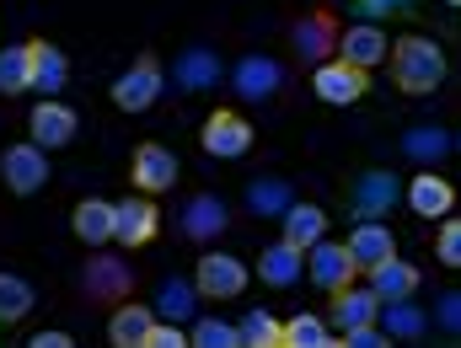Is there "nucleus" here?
<instances>
[{"instance_id": "obj_1", "label": "nucleus", "mask_w": 461, "mask_h": 348, "mask_svg": "<svg viewBox=\"0 0 461 348\" xmlns=\"http://www.w3.org/2000/svg\"><path fill=\"white\" fill-rule=\"evenodd\" d=\"M386 65H392L397 92H408V97H429L446 81V49L435 38H419V32L413 38H397L386 49Z\"/></svg>"}, {"instance_id": "obj_2", "label": "nucleus", "mask_w": 461, "mask_h": 348, "mask_svg": "<svg viewBox=\"0 0 461 348\" xmlns=\"http://www.w3.org/2000/svg\"><path fill=\"white\" fill-rule=\"evenodd\" d=\"M397 199H402V177L386 172V166H365V172H354L348 188H344V204H348L354 220H381V215L397 210Z\"/></svg>"}, {"instance_id": "obj_3", "label": "nucleus", "mask_w": 461, "mask_h": 348, "mask_svg": "<svg viewBox=\"0 0 461 348\" xmlns=\"http://www.w3.org/2000/svg\"><path fill=\"white\" fill-rule=\"evenodd\" d=\"M161 86H167L161 59H156V54H140V59L118 76L113 86H108V97H113L118 113H145V108H156V103H161Z\"/></svg>"}, {"instance_id": "obj_4", "label": "nucleus", "mask_w": 461, "mask_h": 348, "mask_svg": "<svg viewBox=\"0 0 461 348\" xmlns=\"http://www.w3.org/2000/svg\"><path fill=\"white\" fill-rule=\"evenodd\" d=\"M161 236V210L150 204V193H129V199H118L113 204V241L118 246H129V252H140V246H150Z\"/></svg>"}, {"instance_id": "obj_5", "label": "nucleus", "mask_w": 461, "mask_h": 348, "mask_svg": "<svg viewBox=\"0 0 461 348\" xmlns=\"http://www.w3.org/2000/svg\"><path fill=\"white\" fill-rule=\"evenodd\" d=\"M312 92L328 108H348V103H359L370 92V70H359L348 59H322V65H312Z\"/></svg>"}, {"instance_id": "obj_6", "label": "nucleus", "mask_w": 461, "mask_h": 348, "mask_svg": "<svg viewBox=\"0 0 461 348\" xmlns=\"http://www.w3.org/2000/svg\"><path fill=\"white\" fill-rule=\"evenodd\" d=\"M306 273H312V284L317 290H328V295H339L354 284V273H359V263H354V252H348V241H317V246H306Z\"/></svg>"}, {"instance_id": "obj_7", "label": "nucleus", "mask_w": 461, "mask_h": 348, "mask_svg": "<svg viewBox=\"0 0 461 348\" xmlns=\"http://www.w3.org/2000/svg\"><path fill=\"white\" fill-rule=\"evenodd\" d=\"M0 183L16 193V199H27V193H38L43 183H49V150L43 145H11L5 156H0Z\"/></svg>"}, {"instance_id": "obj_8", "label": "nucleus", "mask_w": 461, "mask_h": 348, "mask_svg": "<svg viewBox=\"0 0 461 348\" xmlns=\"http://www.w3.org/2000/svg\"><path fill=\"white\" fill-rule=\"evenodd\" d=\"M199 145H204L215 161H236V156L252 150V123L241 113H230V108H215V113L204 118V129H199Z\"/></svg>"}, {"instance_id": "obj_9", "label": "nucleus", "mask_w": 461, "mask_h": 348, "mask_svg": "<svg viewBox=\"0 0 461 348\" xmlns=\"http://www.w3.org/2000/svg\"><path fill=\"white\" fill-rule=\"evenodd\" d=\"M194 284H199L204 300H236L247 290V268L230 252H204L199 268H194Z\"/></svg>"}, {"instance_id": "obj_10", "label": "nucleus", "mask_w": 461, "mask_h": 348, "mask_svg": "<svg viewBox=\"0 0 461 348\" xmlns=\"http://www.w3.org/2000/svg\"><path fill=\"white\" fill-rule=\"evenodd\" d=\"M290 49L301 65H322L333 49H339V22L328 11H306L295 27H290Z\"/></svg>"}, {"instance_id": "obj_11", "label": "nucleus", "mask_w": 461, "mask_h": 348, "mask_svg": "<svg viewBox=\"0 0 461 348\" xmlns=\"http://www.w3.org/2000/svg\"><path fill=\"white\" fill-rule=\"evenodd\" d=\"M279 86H285V65L268 59V54H247V59H236V70H230V92H236L241 103H263V97H274Z\"/></svg>"}, {"instance_id": "obj_12", "label": "nucleus", "mask_w": 461, "mask_h": 348, "mask_svg": "<svg viewBox=\"0 0 461 348\" xmlns=\"http://www.w3.org/2000/svg\"><path fill=\"white\" fill-rule=\"evenodd\" d=\"M81 290H86L92 300H129L134 273H129L123 257H108V252L97 246V257H86V268H81Z\"/></svg>"}, {"instance_id": "obj_13", "label": "nucleus", "mask_w": 461, "mask_h": 348, "mask_svg": "<svg viewBox=\"0 0 461 348\" xmlns=\"http://www.w3.org/2000/svg\"><path fill=\"white\" fill-rule=\"evenodd\" d=\"M27 129H32V145H43V150H65V145L76 139L81 118H76V108H65L59 97H43V103L27 113Z\"/></svg>"}, {"instance_id": "obj_14", "label": "nucleus", "mask_w": 461, "mask_h": 348, "mask_svg": "<svg viewBox=\"0 0 461 348\" xmlns=\"http://www.w3.org/2000/svg\"><path fill=\"white\" fill-rule=\"evenodd\" d=\"M129 177H134V188H140V193H150V199H156V193H167V188L177 183V156H172L167 145H156V139H150V145H140V150L129 156Z\"/></svg>"}, {"instance_id": "obj_15", "label": "nucleus", "mask_w": 461, "mask_h": 348, "mask_svg": "<svg viewBox=\"0 0 461 348\" xmlns=\"http://www.w3.org/2000/svg\"><path fill=\"white\" fill-rule=\"evenodd\" d=\"M27 70H32V92H38V97H59L65 81H70V59H65L59 43H49V38H32V43H27Z\"/></svg>"}, {"instance_id": "obj_16", "label": "nucleus", "mask_w": 461, "mask_h": 348, "mask_svg": "<svg viewBox=\"0 0 461 348\" xmlns=\"http://www.w3.org/2000/svg\"><path fill=\"white\" fill-rule=\"evenodd\" d=\"M408 210L424 215V220H446V215L456 210V188H451L435 166H424V172L408 183Z\"/></svg>"}, {"instance_id": "obj_17", "label": "nucleus", "mask_w": 461, "mask_h": 348, "mask_svg": "<svg viewBox=\"0 0 461 348\" xmlns=\"http://www.w3.org/2000/svg\"><path fill=\"white\" fill-rule=\"evenodd\" d=\"M386 49H392V38H386L375 22H354L348 32H339V59L359 65V70L381 65V59H386Z\"/></svg>"}, {"instance_id": "obj_18", "label": "nucleus", "mask_w": 461, "mask_h": 348, "mask_svg": "<svg viewBox=\"0 0 461 348\" xmlns=\"http://www.w3.org/2000/svg\"><path fill=\"white\" fill-rule=\"evenodd\" d=\"M221 76H226V65H221L215 49H183L177 65H172V81L183 92H210V86H221Z\"/></svg>"}, {"instance_id": "obj_19", "label": "nucleus", "mask_w": 461, "mask_h": 348, "mask_svg": "<svg viewBox=\"0 0 461 348\" xmlns=\"http://www.w3.org/2000/svg\"><path fill=\"white\" fill-rule=\"evenodd\" d=\"M301 273H306V252H301V246H290L285 236H279L274 246H263V257H258V279H263V284L290 290Z\"/></svg>"}, {"instance_id": "obj_20", "label": "nucleus", "mask_w": 461, "mask_h": 348, "mask_svg": "<svg viewBox=\"0 0 461 348\" xmlns=\"http://www.w3.org/2000/svg\"><path fill=\"white\" fill-rule=\"evenodd\" d=\"M150 322H156V306H150V300H123L113 317H108V344L113 348H145Z\"/></svg>"}, {"instance_id": "obj_21", "label": "nucleus", "mask_w": 461, "mask_h": 348, "mask_svg": "<svg viewBox=\"0 0 461 348\" xmlns=\"http://www.w3.org/2000/svg\"><path fill=\"white\" fill-rule=\"evenodd\" d=\"M348 252H354L359 268H375V263L397 257V236L386 231L381 220H354V231H348Z\"/></svg>"}, {"instance_id": "obj_22", "label": "nucleus", "mask_w": 461, "mask_h": 348, "mask_svg": "<svg viewBox=\"0 0 461 348\" xmlns=\"http://www.w3.org/2000/svg\"><path fill=\"white\" fill-rule=\"evenodd\" d=\"M381 317V295L365 284V290H339L333 295V311H328V327H339V333H348V327H365V322H375Z\"/></svg>"}, {"instance_id": "obj_23", "label": "nucleus", "mask_w": 461, "mask_h": 348, "mask_svg": "<svg viewBox=\"0 0 461 348\" xmlns=\"http://www.w3.org/2000/svg\"><path fill=\"white\" fill-rule=\"evenodd\" d=\"M226 226H230V210L215 199V193H194V199H188V210H183V231H188V241H215Z\"/></svg>"}, {"instance_id": "obj_24", "label": "nucleus", "mask_w": 461, "mask_h": 348, "mask_svg": "<svg viewBox=\"0 0 461 348\" xmlns=\"http://www.w3.org/2000/svg\"><path fill=\"white\" fill-rule=\"evenodd\" d=\"M451 150H456V139H451L440 123H419V129L402 134V156H408L413 166H440Z\"/></svg>"}, {"instance_id": "obj_25", "label": "nucleus", "mask_w": 461, "mask_h": 348, "mask_svg": "<svg viewBox=\"0 0 461 348\" xmlns=\"http://www.w3.org/2000/svg\"><path fill=\"white\" fill-rule=\"evenodd\" d=\"M375 322H381V333H386L392 344H397V338H402V344H419L424 327H429V317L413 306V295H408V300H381V317H375Z\"/></svg>"}, {"instance_id": "obj_26", "label": "nucleus", "mask_w": 461, "mask_h": 348, "mask_svg": "<svg viewBox=\"0 0 461 348\" xmlns=\"http://www.w3.org/2000/svg\"><path fill=\"white\" fill-rule=\"evenodd\" d=\"M70 231L81 236L92 252L108 246V241H113V204H108V199H81L76 215H70Z\"/></svg>"}, {"instance_id": "obj_27", "label": "nucleus", "mask_w": 461, "mask_h": 348, "mask_svg": "<svg viewBox=\"0 0 461 348\" xmlns=\"http://www.w3.org/2000/svg\"><path fill=\"white\" fill-rule=\"evenodd\" d=\"M365 273H370V290H375L381 300H408V295L419 290V268L402 263V257H386V263H375V268H365Z\"/></svg>"}, {"instance_id": "obj_28", "label": "nucleus", "mask_w": 461, "mask_h": 348, "mask_svg": "<svg viewBox=\"0 0 461 348\" xmlns=\"http://www.w3.org/2000/svg\"><path fill=\"white\" fill-rule=\"evenodd\" d=\"M295 204L290 183L285 177H258L247 183V215H263V220H285V210Z\"/></svg>"}, {"instance_id": "obj_29", "label": "nucleus", "mask_w": 461, "mask_h": 348, "mask_svg": "<svg viewBox=\"0 0 461 348\" xmlns=\"http://www.w3.org/2000/svg\"><path fill=\"white\" fill-rule=\"evenodd\" d=\"M199 284H188V279H161V290H156V317H167V322H188L194 311H199Z\"/></svg>"}, {"instance_id": "obj_30", "label": "nucleus", "mask_w": 461, "mask_h": 348, "mask_svg": "<svg viewBox=\"0 0 461 348\" xmlns=\"http://www.w3.org/2000/svg\"><path fill=\"white\" fill-rule=\"evenodd\" d=\"M322 236H328V215H322L317 204H290V210H285V241H290V246L306 252V246H317Z\"/></svg>"}, {"instance_id": "obj_31", "label": "nucleus", "mask_w": 461, "mask_h": 348, "mask_svg": "<svg viewBox=\"0 0 461 348\" xmlns=\"http://www.w3.org/2000/svg\"><path fill=\"white\" fill-rule=\"evenodd\" d=\"M285 348H339V344H333V327L317 311H301V317L285 322Z\"/></svg>"}, {"instance_id": "obj_32", "label": "nucleus", "mask_w": 461, "mask_h": 348, "mask_svg": "<svg viewBox=\"0 0 461 348\" xmlns=\"http://www.w3.org/2000/svg\"><path fill=\"white\" fill-rule=\"evenodd\" d=\"M22 92H32L27 43H5V49H0V97H22Z\"/></svg>"}, {"instance_id": "obj_33", "label": "nucleus", "mask_w": 461, "mask_h": 348, "mask_svg": "<svg viewBox=\"0 0 461 348\" xmlns=\"http://www.w3.org/2000/svg\"><path fill=\"white\" fill-rule=\"evenodd\" d=\"M32 306H38V295H32V284L27 279H16V273H0V322H22V317H32Z\"/></svg>"}, {"instance_id": "obj_34", "label": "nucleus", "mask_w": 461, "mask_h": 348, "mask_svg": "<svg viewBox=\"0 0 461 348\" xmlns=\"http://www.w3.org/2000/svg\"><path fill=\"white\" fill-rule=\"evenodd\" d=\"M236 333H241V348H285V322H274L268 311H247Z\"/></svg>"}, {"instance_id": "obj_35", "label": "nucleus", "mask_w": 461, "mask_h": 348, "mask_svg": "<svg viewBox=\"0 0 461 348\" xmlns=\"http://www.w3.org/2000/svg\"><path fill=\"white\" fill-rule=\"evenodd\" d=\"M188 344L194 348H241V333L230 322H221V317H199L194 333H188Z\"/></svg>"}, {"instance_id": "obj_36", "label": "nucleus", "mask_w": 461, "mask_h": 348, "mask_svg": "<svg viewBox=\"0 0 461 348\" xmlns=\"http://www.w3.org/2000/svg\"><path fill=\"white\" fill-rule=\"evenodd\" d=\"M354 22H386V16H413L419 0H348Z\"/></svg>"}, {"instance_id": "obj_37", "label": "nucleus", "mask_w": 461, "mask_h": 348, "mask_svg": "<svg viewBox=\"0 0 461 348\" xmlns=\"http://www.w3.org/2000/svg\"><path fill=\"white\" fill-rule=\"evenodd\" d=\"M435 257L446 263V268H461V220H440V236H435Z\"/></svg>"}, {"instance_id": "obj_38", "label": "nucleus", "mask_w": 461, "mask_h": 348, "mask_svg": "<svg viewBox=\"0 0 461 348\" xmlns=\"http://www.w3.org/2000/svg\"><path fill=\"white\" fill-rule=\"evenodd\" d=\"M145 348H188L183 322H167V317H156V322H150V333H145Z\"/></svg>"}, {"instance_id": "obj_39", "label": "nucleus", "mask_w": 461, "mask_h": 348, "mask_svg": "<svg viewBox=\"0 0 461 348\" xmlns=\"http://www.w3.org/2000/svg\"><path fill=\"white\" fill-rule=\"evenodd\" d=\"M435 322L451 333V338H461V290H451V295H440V306H435Z\"/></svg>"}, {"instance_id": "obj_40", "label": "nucleus", "mask_w": 461, "mask_h": 348, "mask_svg": "<svg viewBox=\"0 0 461 348\" xmlns=\"http://www.w3.org/2000/svg\"><path fill=\"white\" fill-rule=\"evenodd\" d=\"M27 348H76V338H70V333H59V327H49V333H32Z\"/></svg>"}, {"instance_id": "obj_41", "label": "nucleus", "mask_w": 461, "mask_h": 348, "mask_svg": "<svg viewBox=\"0 0 461 348\" xmlns=\"http://www.w3.org/2000/svg\"><path fill=\"white\" fill-rule=\"evenodd\" d=\"M446 5H461V0H446Z\"/></svg>"}, {"instance_id": "obj_42", "label": "nucleus", "mask_w": 461, "mask_h": 348, "mask_svg": "<svg viewBox=\"0 0 461 348\" xmlns=\"http://www.w3.org/2000/svg\"><path fill=\"white\" fill-rule=\"evenodd\" d=\"M456 150H461V134H456Z\"/></svg>"}]
</instances>
